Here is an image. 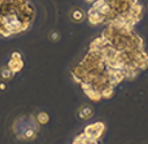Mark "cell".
Masks as SVG:
<instances>
[{
	"instance_id": "1",
	"label": "cell",
	"mask_w": 148,
	"mask_h": 144,
	"mask_svg": "<svg viewBox=\"0 0 148 144\" xmlns=\"http://www.w3.org/2000/svg\"><path fill=\"white\" fill-rule=\"evenodd\" d=\"M104 128H105V126H104L103 122H95V123L88 124V126L84 128L83 134H84L87 137L91 138V139H97V141H98V139L101 138L103 131H104Z\"/></svg>"
},
{
	"instance_id": "2",
	"label": "cell",
	"mask_w": 148,
	"mask_h": 144,
	"mask_svg": "<svg viewBox=\"0 0 148 144\" xmlns=\"http://www.w3.org/2000/svg\"><path fill=\"white\" fill-rule=\"evenodd\" d=\"M88 21H89V23L92 24V25H98V24H101V23H104V17H103L97 10L90 8V9L88 10Z\"/></svg>"
},
{
	"instance_id": "3",
	"label": "cell",
	"mask_w": 148,
	"mask_h": 144,
	"mask_svg": "<svg viewBox=\"0 0 148 144\" xmlns=\"http://www.w3.org/2000/svg\"><path fill=\"white\" fill-rule=\"evenodd\" d=\"M94 115V109L89 105H84L79 109V118L80 119H89Z\"/></svg>"
},
{
	"instance_id": "4",
	"label": "cell",
	"mask_w": 148,
	"mask_h": 144,
	"mask_svg": "<svg viewBox=\"0 0 148 144\" xmlns=\"http://www.w3.org/2000/svg\"><path fill=\"white\" fill-rule=\"evenodd\" d=\"M71 17L74 22H81L84 18V13L80 8H74L71 13Z\"/></svg>"
},
{
	"instance_id": "5",
	"label": "cell",
	"mask_w": 148,
	"mask_h": 144,
	"mask_svg": "<svg viewBox=\"0 0 148 144\" xmlns=\"http://www.w3.org/2000/svg\"><path fill=\"white\" fill-rule=\"evenodd\" d=\"M37 121H38L39 123H42V124L47 123V122H49V115H47V113L40 112V113L37 115Z\"/></svg>"
},
{
	"instance_id": "6",
	"label": "cell",
	"mask_w": 148,
	"mask_h": 144,
	"mask_svg": "<svg viewBox=\"0 0 148 144\" xmlns=\"http://www.w3.org/2000/svg\"><path fill=\"white\" fill-rule=\"evenodd\" d=\"M51 38H52L53 40H58V39H59V33L56 32V31H53V32L51 33Z\"/></svg>"
},
{
	"instance_id": "7",
	"label": "cell",
	"mask_w": 148,
	"mask_h": 144,
	"mask_svg": "<svg viewBox=\"0 0 148 144\" xmlns=\"http://www.w3.org/2000/svg\"><path fill=\"white\" fill-rule=\"evenodd\" d=\"M87 1H88V2H94L95 0H87Z\"/></svg>"
}]
</instances>
